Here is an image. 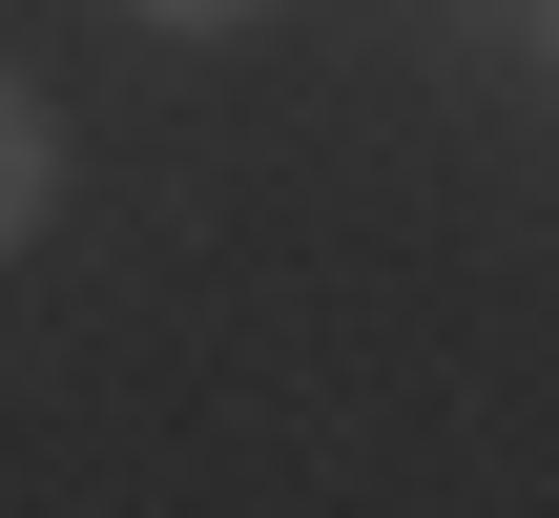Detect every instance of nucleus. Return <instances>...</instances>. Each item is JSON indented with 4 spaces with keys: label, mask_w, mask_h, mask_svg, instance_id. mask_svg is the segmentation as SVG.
<instances>
[{
    "label": "nucleus",
    "mask_w": 559,
    "mask_h": 518,
    "mask_svg": "<svg viewBox=\"0 0 559 518\" xmlns=\"http://www.w3.org/2000/svg\"><path fill=\"white\" fill-rule=\"evenodd\" d=\"M124 21H166V42H228V21H270V0H124Z\"/></svg>",
    "instance_id": "obj_2"
},
{
    "label": "nucleus",
    "mask_w": 559,
    "mask_h": 518,
    "mask_svg": "<svg viewBox=\"0 0 559 518\" xmlns=\"http://www.w3.org/2000/svg\"><path fill=\"white\" fill-rule=\"evenodd\" d=\"M41 208H62V125H41V83L0 62V249H21Z\"/></svg>",
    "instance_id": "obj_1"
}]
</instances>
